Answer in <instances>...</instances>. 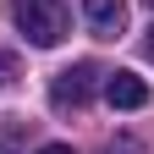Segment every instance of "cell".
<instances>
[{"mask_svg": "<svg viewBox=\"0 0 154 154\" xmlns=\"http://www.w3.org/2000/svg\"><path fill=\"white\" fill-rule=\"evenodd\" d=\"M11 22L22 28V38H28V44L55 50V44L66 38L72 17H66V0H11Z\"/></svg>", "mask_w": 154, "mask_h": 154, "instance_id": "6da1fadb", "label": "cell"}, {"mask_svg": "<svg viewBox=\"0 0 154 154\" xmlns=\"http://www.w3.org/2000/svg\"><path fill=\"white\" fill-rule=\"evenodd\" d=\"M94 88H99V66H94V61H77V66H66V72L50 77V105L55 110H83L94 99Z\"/></svg>", "mask_w": 154, "mask_h": 154, "instance_id": "7a4b0ae2", "label": "cell"}, {"mask_svg": "<svg viewBox=\"0 0 154 154\" xmlns=\"http://www.w3.org/2000/svg\"><path fill=\"white\" fill-rule=\"evenodd\" d=\"M105 99L116 110H143L149 105V83H143L138 72H110L105 77Z\"/></svg>", "mask_w": 154, "mask_h": 154, "instance_id": "3957f363", "label": "cell"}, {"mask_svg": "<svg viewBox=\"0 0 154 154\" xmlns=\"http://www.w3.org/2000/svg\"><path fill=\"white\" fill-rule=\"evenodd\" d=\"M83 17H88L94 38H116L127 28V0H83Z\"/></svg>", "mask_w": 154, "mask_h": 154, "instance_id": "277c9868", "label": "cell"}, {"mask_svg": "<svg viewBox=\"0 0 154 154\" xmlns=\"http://www.w3.org/2000/svg\"><path fill=\"white\" fill-rule=\"evenodd\" d=\"M99 154H149V149H143L138 138H132V132H116V138H110V143H105Z\"/></svg>", "mask_w": 154, "mask_h": 154, "instance_id": "5b68a950", "label": "cell"}, {"mask_svg": "<svg viewBox=\"0 0 154 154\" xmlns=\"http://www.w3.org/2000/svg\"><path fill=\"white\" fill-rule=\"evenodd\" d=\"M6 83H17V55L0 50V88H6Z\"/></svg>", "mask_w": 154, "mask_h": 154, "instance_id": "8992f818", "label": "cell"}, {"mask_svg": "<svg viewBox=\"0 0 154 154\" xmlns=\"http://www.w3.org/2000/svg\"><path fill=\"white\" fill-rule=\"evenodd\" d=\"M17 138H22V121H11V127H6V138H0V154H11V149H17Z\"/></svg>", "mask_w": 154, "mask_h": 154, "instance_id": "52a82bcc", "label": "cell"}, {"mask_svg": "<svg viewBox=\"0 0 154 154\" xmlns=\"http://www.w3.org/2000/svg\"><path fill=\"white\" fill-rule=\"evenodd\" d=\"M38 154H72L66 143H44V149H38Z\"/></svg>", "mask_w": 154, "mask_h": 154, "instance_id": "ba28073f", "label": "cell"}, {"mask_svg": "<svg viewBox=\"0 0 154 154\" xmlns=\"http://www.w3.org/2000/svg\"><path fill=\"white\" fill-rule=\"evenodd\" d=\"M143 55H149V61H154V28H149V38H143Z\"/></svg>", "mask_w": 154, "mask_h": 154, "instance_id": "9c48e42d", "label": "cell"}]
</instances>
